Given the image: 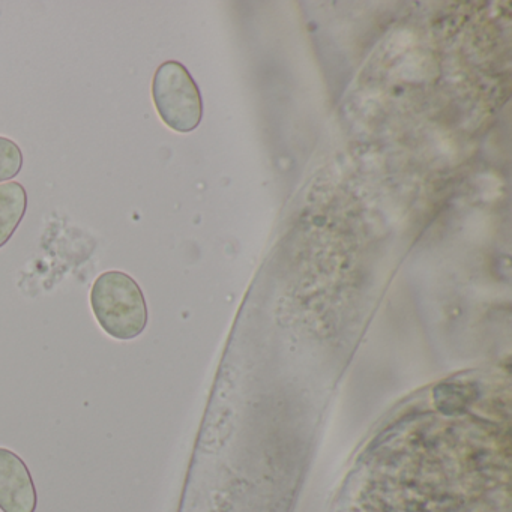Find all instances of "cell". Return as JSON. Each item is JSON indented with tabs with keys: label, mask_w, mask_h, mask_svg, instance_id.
Returning <instances> with one entry per match:
<instances>
[{
	"label": "cell",
	"mask_w": 512,
	"mask_h": 512,
	"mask_svg": "<svg viewBox=\"0 0 512 512\" xmlns=\"http://www.w3.org/2000/svg\"><path fill=\"white\" fill-rule=\"evenodd\" d=\"M91 307L103 331L115 340H134L148 326L145 295L139 283L125 272H103L94 281Z\"/></svg>",
	"instance_id": "1"
},
{
	"label": "cell",
	"mask_w": 512,
	"mask_h": 512,
	"mask_svg": "<svg viewBox=\"0 0 512 512\" xmlns=\"http://www.w3.org/2000/svg\"><path fill=\"white\" fill-rule=\"evenodd\" d=\"M152 100L161 121L176 133H191L202 122L199 86L181 62L167 61L157 68L152 80Z\"/></svg>",
	"instance_id": "2"
},
{
	"label": "cell",
	"mask_w": 512,
	"mask_h": 512,
	"mask_svg": "<svg viewBox=\"0 0 512 512\" xmlns=\"http://www.w3.org/2000/svg\"><path fill=\"white\" fill-rule=\"evenodd\" d=\"M37 488L25 461L7 448H0V511H37Z\"/></svg>",
	"instance_id": "3"
},
{
	"label": "cell",
	"mask_w": 512,
	"mask_h": 512,
	"mask_svg": "<svg viewBox=\"0 0 512 512\" xmlns=\"http://www.w3.org/2000/svg\"><path fill=\"white\" fill-rule=\"evenodd\" d=\"M28 209V193L20 182L0 184V248L13 238Z\"/></svg>",
	"instance_id": "4"
},
{
	"label": "cell",
	"mask_w": 512,
	"mask_h": 512,
	"mask_svg": "<svg viewBox=\"0 0 512 512\" xmlns=\"http://www.w3.org/2000/svg\"><path fill=\"white\" fill-rule=\"evenodd\" d=\"M23 163L25 158L20 146L8 137L0 136V184L19 176Z\"/></svg>",
	"instance_id": "5"
}]
</instances>
